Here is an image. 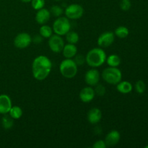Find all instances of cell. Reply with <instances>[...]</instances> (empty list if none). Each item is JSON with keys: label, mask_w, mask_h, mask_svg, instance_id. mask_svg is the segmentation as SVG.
I'll use <instances>...</instances> for the list:
<instances>
[{"label": "cell", "mask_w": 148, "mask_h": 148, "mask_svg": "<svg viewBox=\"0 0 148 148\" xmlns=\"http://www.w3.org/2000/svg\"><path fill=\"white\" fill-rule=\"evenodd\" d=\"M121 139V134L117 130H111L107 134L105 138V143L107 147H114L116 145Z\"/></svg>", "instance_id": "cell-13"}, {"label": "cell", "mask_w": 148, "mask_h": 148, "mask_svg": "<svg viewBox=\"0 0 148 148\" xmlns=\"http://www.w3.org/2000/svg\"><path fill=\"white\" fill-rule=\"evenodd\" d=\"M12 106V100L9 95L6 94L0 95V114H7Z\"/></svg>", "instance_id": "cell-12"}, {"label": "cell", "mask_w": 148, "mask_h": 148, "mask_svg": "<svg viewBox=\"0 0 148 148\" xmlns=\"http://www.w3.org/2000/svg\"><path fill=\"white\" fill-rule=\"evenodd\" d=\"M64 1H66V0H64Z\"/></svg>", "instance_id": "cell-34"}, {"label": "cell", "mask_w": 148, "mask_h": 148, "mask_svg": "<svg viewBox=\"0 0 148 148\" xmlns=\"http://www.w3.org/2000/svg\"><path fill=\"white\" fill-rule=\"evenodd\" d=\"M23 110L20 106H12L8 114L13 119H19L23 116Z\"/></svg>", "instance_id": "cell-22"}, {"label": "cell", "mask_w": 148, "mask_h": 148, "mask_svg": "<svg viewBox=\"0 0 148 148\" xmlns=\"http://www.w3.org/2000/svg\"><path fill=\"white\" fill-rule=\"evenodd\" d=\"M73 60L77 66H82V65H83L86 62V61H85V56L84 55L81 54V53L80 54H77V53L75 56V57H74Z\"/></svg>", "instance_id": "cell-29"}, {"label": "cell", "mask_w": 148, "mask_h": 148, "mask_svg": "<svg viewBox=\"0 0 148 148\" xmlns=\"http://www.w3.org/2000/svg\"><path fill=\"white\" fill-rule=\"evenodd\" d=\"M103 79L109 85H116L122 79V73L117 67L109 66L103 69L102 72Z\"/></svg>", "instance_id": "cell-4"}, {"label": "cell", "mask_w": 148, "mask_h": 148, "mask_svg": "<svg viewBox=\"0 0 148 148\" xmlns=\"http://www.w3.org/2000/svg\"><path fill=\"white\" fill-rule=\"evenodd\" d=\"M100 73L98 69L95 68H92L89 69L85 75V81L88 86L93 87L99 83Z\"/></svg>", "instance_id": "cell-10"}, {"label": "cell", "mask_w": 148, "mask_h": 148, "mask_svg": "<svg viewBox=\"0 0 148 148\" xmlns=\"http://www.w3.org/2000/svg\"><path fill=\"white\" fill-rule=\"evenodd\" d=\"M92 147L93 148H106L107 147L106 145V143L104 140H97L95 143H94L93 145H92Z\"/></svg>", "instance_id": "cell-30"}, {"label": "cell", "mask_w": 148, "mask_h": 148, "mask_svg": "<svg viewBox=\"0 0 148 148\" xmlns=\"http://www.w3.org/2000/svg\"><path fill=\"white\" fill-rule=\"evenodd\" d=\"M52 29L55 34L59 36H65L71 30V23L66 17H56L52 26Z\"/></svg>", "instance_id": "cell-5"}, {"label": "cell", "mask_w": 148, "mask_h": 148, "mask_svg": "<svg viewBox=\"0 0 148 148\" xmlns=\"http://www.w3.org/2000/svg\"><path fill=\"white\" fill-rule=\"evenodd\" d=\"M51 18V13L49 10L46 8H42L37 10L36 14V21L39 25H45L49 21Z\"/></svg>", "instance_id": "cell-14"}, {"label": "cell", "mask_w": 148, "mask_h": 148, "mask_svg": "<svg viewBox=\"0 0 148 148\" xmlns=\"http://www.w3.org/2000/svg\"><path fill=\"white\" fill-rule=\"evenodd\" d=\"M66 40L67 41L68 43H71V44H76L78 43L79 40V36L77 32L75 31H71L69 30L66 35Z\"/></svg>", "instance_id": "cell-21"}, {"label": "cell", "mask_w": 148, "mask_h": 148, "mask_svg": "<svg viewBox=\"0 0 148 148\" xmlns=\"http://www.w3.org/2000/svg\"><path fill=\"white\" fill-rule=\"evenodd\" d=\"M52 69V62L47 56H37L32 63L33 77L38 81H43L49 77Z\"/></svg>", "instance_id": "cell-1"}, {"label": "cell", "mask_w": 148, "mask_h": 148, "mask_svg": "<svg viewBox=\"0 0 148 148\" xmlns=\"http://www.w3.org/2000/svg\"><path fill=\"white\" fill-rule=\"evenodd\" d=\"M79 96L82 102L88 103L91 102L95 98V90L91 86L85 87L80 90Z\"/></svg>", "instance_id": "cell-11"}, {"label": "cell", "mask_w": 148, "mask_h": 148, "mask_svg": "<svg viewBox=\"0 0 148 148\" xmlns=\"http://www.w3.org/2000/svg\"><path fill=\"white\" fill-rule=\"evenodd\" d=\"M106 62L108 66H113V67H118L121 64V58L117 54H111L106 58Z\"/></svg>", "instance_id": "cell-18"}, {"label": "cell", "mask_w": 148, "mask_h": 148, "mask_svg": "<svg viewBox=\"0 0 148 148\" xmlns=\"http://www.w3.org/2000/svg\"><path fill=\"white\" fill-rule=\"evenodd\" d=\"M120 8L124 12L129 11L132 7V2L130 0H121L120 1Z\"/></svg>", "instance_id": "cell-27"}, {"label": "cell", "mask_w": 148, "mask_h": 148, "mask_svg": "<svg viewBox=\"0 0 148 148\" xmlns=\"http://www.w3.org/2000/svg\"><path fill=\"white\" fill-rule=\"evenodd\" d=\"M65 17L69 20H77L81 18L84 14V9L78 4H72L67 6L64 10Z\"/></svg>", "instance_id": "cell-6"}, {"label": "cell", "mask_w": 148, "mask_h": 148, "mask_svg": "<svg viewBox=\"0 0 148 148\" xmlns=\"http://www.w3.org/2000/svg\"><path fill=\"white\" fill-rule=\"evenodd\" d=\"M62 53L65 59H72L77 53V48L75 44H65L62 50Z\"/></svg>", "instance_id": "cell-16"}, {"label": "cell", "mask_w": 148, "mask_h": 148, "mask_svg": "<svg viewBox=\"0 0 148 148\" xmlns=\"http://www.w3.org/2000/svg\"><path fill=\"white\" fill-rule=\"evenodd\" d=\"M14 125V119L10 115L4 114L1 119V126L4 130H10Z\"/></svg>", "instance_id": "cell-20"}, {"label": "cell", "mask_w": 148, "mask_h": 148, "mask_svg": "<svg viewBox=\"0 0 148 148\" xmlns=\"http://www.w3.org/2000/svg\"><path fill=\"white\" fill-rule=\"evenodd\" d=\"M49 49L53 53H60L63 50V48L64 46V40L62 38V36L59 35H52L49 38L48 41Z\"/></svg>", "instance_id": "cell-7"}, {"label": "cell", "mask_w": 148, "mask_h": 148, "mask_svg": "<svg viewBox=\"0 0 148 148\" xmlns=\"http://www.w3.org/2000/svg\"><path fill=\"white\" fill-rule=\"evenodd\" d=\"M45 1L46 0H31V6L34 10H38L43 8L45 6Z\"/></svg>", "instance_id": "cell-25"}, {"label": "cell", "mask_w": 148, "mask_h": 148, "mask_svg": "<svg viewBox=\"0 0 148 148\" xmlns=\"http://www.w3.org/2000/svg\"><path fill=\"white\" fill-rule=\"evenodd\" d=\"M132 85L128 81H120L116 85V90L122 94L130 93L132 90Z\"/></svg>", "instance_id": "cell-17"}, {"label": "cell", "mask_w": 148, "mask_h": 148, "mask_svg": "<svg viewBox=\"0 0 148 148\" xmlns=\"http://www.w3.org/2000/svg\"><path fill=\"white\" fill-rule=\"evenodd\" d=\"M145 148H148V145H147V146H145Z\"/></svg>", "instance_id": "cell-33"}, {"label": "cell", "mask_w": 148, "mask_h": 148, "mask_svg": "<svg viewBox=\"0 0 148 148\" xmlns=\"http://www.w3.org/2000/svg\"><path fill=\"white\" fill-rule=\"evenodd\" d=\"M106 53L101 48H93L88 52L85 56V61L88 66L97 68L102 66L106 60Z\"/></svg>", "instance_id": "cell-2"}, {"label": "cell", "mask_w": 148, "mask_h": 148, "mask_svg": "<svg viewBox=\"0 0 148 148\" xmlns=\"http://www.w3.org/2000/svg\"><path fill=\"white\" fill-rule=\"evenodd\" d=\"M87 117L90 124H96L99 123L102 119V111L98 108H91L88 112Z\"/></svg>", "instance_id": "cell-15"}, {"label": "cell", "mask_w": 148, "mask_h": 148, "mask_svg": "<svg viewBox=\"0 0 148 148\" xmlns=\"http://www.w3.org/2000/svg\"><path fill=\"white\" fill-rule=\"evenodd\" d=\"M43 38L40 35H36V36L33 37V38H32V40H33V42L36 44H40L43 41Z\"/></svg>", "instance_id": "cell-31"}, {"label": "cell", "mask_w": 148, "mask_h": 148, "mask_svg": "<svg viewBox=\"0 0 148 148\" xmlns=\"http://www.w3.org/2000/svg\"><path fill=\"white\" fill-rule=\"evenodd\" d=\"M95 95H98V96H103L106 93V88L101 84H97L96 85H95Z\"/></svg>", "instance_id": "cell-28"}, {"label": "cell", "mask_w": 148, "mask_h": 148, "mask_svg": "<svg viewBox=\"0 0 148 148\" xmlns=\"http://www.w3.org/2000/svg\"><path fill=\"white\" fill-rule=\"evenodd\" d=\"M115 40V35L111 31H106L100 35L97 43L101 48H107L111 46Z\"/></svg>", "instance_id": "cell-9"}, {"label": "cell", "mask_w": 148, "mask_h": 148, "mask_svg": "<svg viewBox=\"0 0 148 148\" xmlns=\"http://www.w3.org/2000/svg\"><path fill=\"white\" fill-rule=\"evenodd\" d=\"M72 59H65L62 61L59 65V71L64 77L72 79L76 76L78 68Z\"/></svg>", "instance_id": "cell-3"}, {"label": "cell", "mask_w": 148, "mask_h": 148, "mask_svg": "<svg viewBox=\"0 0 148 148\" xmlns=\"http://www.w3.org/2000/svg\"><path fill=\"white\" fill-rule=\"evenodd\" d=\"M129 29L125 26H119L114 31V35L119 38H125L129 36Z\"/></svg>", "instance_id": "cell-23"}, {"label": "cell", "mask_w": 148, "mask_h": 148, "mask_svg": "<svg viewBox=\"0 0 148 148\" xmlns=\"http://www.w3.org/2000/svg\"><path fill=\"white\" fill-rule=\"evenodd\" d=\"M53 29L47 25H42L39 29V33L43 38H49L53 35Z\"/></svg>", "instance_id": "cell-19"}, {"label": "cell", "mask_w": 148, "mask_h": 148, "mask_svg": "<svg viewBox=\"0 0 148 148\" xmlns=\"http://www.w3.org/2000/svg\"><path fill=\"white\" fill-rule=\"evenodd\" d=\"M51 15L55 17H59L62 15L64 13V10L61 6L59 5H53L50 8Z\"/></svg>", "instance_id": "cell-24"}, {"label": "cell", "mask_w": 148, "mask_h": 148, "mask_svg": "<svg viewBox=\"0 0 148 148\" xmlns=\"http://www.w3.org/2000/svg\"><path fill=\"white\" fill-rule=\"evenodd\" d=\"M146 85L143 80H138L135 84V90L138 93L142 94L145 91Z\"/></svg>", "instance_id": "cell-26"}, {"label": "cell", "mask_w": 148, "mask_h": 148, "mask_svg": "<svg viewBox=\"0 0 148 148\" xmlns=\"http://www.w3.org/2000/svg\"><path fill=\"white\" fill-rule=\"evenodd\" d=\"M32 37L27 33H20L15 36L14 39V46L20 49L28 47L32 43Z\"/></svg>", "instance_id": "cell-8"}, {"label": "cell", "mask_w": 148, "mask_h": 148, "mask_svg": "<svg viewBox=\"0 0 148 148\" xmlns=\"http://www.w3.org/2000/svg\"><path fill=\"white\" fill-rule=\"evenodd\" d=\"M21 1H23V2L24 3H28V2H30L31 1V0H20Z\"/></svg>", "instance_id": "cell-32"}]
</instances>
